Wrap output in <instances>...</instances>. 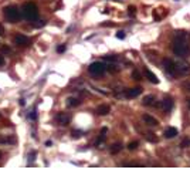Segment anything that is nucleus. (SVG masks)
Wrapping results in <instances>:
<instances>
[{"label":"nucleus","instance_id":"obj_1","mask_svg":"<svg viewBox=\"0 0 190 169\" xmlns=\"http://www.w3.org/2000/svg\"><path fill=\"white\" fill-rule=\"evenodd\" d=\"M190 48V34L184 30L176 31L175 40H173V53L179 57H186Z\"/></svg>","mask_w":190,"mask_h":169},{"label":"nucleus","instance_id":"obj_2","mask_svg":"<svg viewBox=\"0 0 190 169\" xmlns=\"http://www.w3.org/2000/svg\"><path fill=\"white\" fill-rule=\"evenodd\" d=\"M4 16L10 23H17L22 20V11L18 10L16 6H7L4 9Z\"/></svg>","mask_w":190,"mask_h":169},{"label":"nucleus","instance_id":"obj_3","mask_svg":"<svg viewBox=\"0 0 190 169\" xmlns=\"http://www.w3.org/2000/svg\"><path fill=\"white\" fill-rule=\"evenodd\" d=\"M23 16L27 18V20H36L37 16H38V9L34 3H26L23 6Z\"/></svg>","mask_w":190,"mask_h":169},{"label":"nucleus","instance_id":"obj_4","mask_svg":"<svg viewBox=\"0 0 190 169\" xmlns=\"http://www.w3.org/2000/svg\"><path fill=\"white\" fill-rule=\"evenodd\" d=\"M176 62V71L177 74L183 75V77H187L190 75V64L187 61H183V60H177Z\"/></svg>","mask_w":190,"mask_h":169},{"label":"nucleus","instance_id":"obj_5","mask_svg":"<svg viewBox=\"0 0 190 169\" xmlns=\"http://www.w3.org/2000/svg\"><path fill=\"white\" fill-rule=\"evenodd\" d=\"M106 68H108V67H106L104 62L97 61V62H92L91 66L88 67V71H89L92 75H102V74L106 71Z\"/></svg>","mask_w":190,"mask_h":169},{"label":"nucleus","instance_id":"obj_6","mask_svg":"<svg viewBox=\"0 0 190 169\" xmlns=\"http://www.w3.org/2000/svg\"><path fill=\"white\" fill-rule=\"evenodd\" d=\"M163 68H164V73L169 74L170 77H173V75L177 74V71H176V62L170 58L163 60Z\"/></svg>","mask_w":190,"mask_h":169},{"label":"nucleus","instance_id":"obj_7","mask_svg":"<svg viewBox=\"0 0 190 169\" xmlns=\"http://www.w3.org/2000/svg\"><path fill=\"white\" fill-rule=\"evenodd\" d=\"M142 104L145 105V107H157V105H159V104H157V101H156V97L152 95V94H149V95H146V97H143Z\"/></svg>","mask_w":190,"mask_h":169},{"label":"nucleus","instance_id":"obj_8","mask_svg":"<svg viewBox=\"0 0 190 169\" xmlns=\"http://www.w3.org/2000/svg\"><path fill=\"white\" fill-rule=\"evenodd\" d=\"M141 92H142V88H141V87H135V88L125 90V94H124V95L126 97V98H135V97L141 95Z\"/></svg>","mask_w":190,"mask_h":169},{"label":"nucleus","instance_id":"obj_9","mask_svg":"<svg viewBox=\"0 0 190 169\" xmlns=\"http://www.w3.org/2000/svg\"><path fill=\"white\" fill-rule=\"evenodd\" d=\"M14 43L17 46H30V38L26 36H23V34H17V36L14 37Z\"/></svg>","mask_w":190,"mask_h":169},{"label":"nucleus","instance_id":"obj_10","mask_svg":"<svg viewBox=\"0 0 190 169\" xmlns=\"http://www.w3.org/2000/svg\"><path fill=\"white\" fill-rule=\"evenodd\" d=\"M160 105L166 112H169V111H172V108H173V99L170 98V97H164Z\"/></svg>","mask_w":190,"mask_h":169},{"label":"nucleus","instance_id":"obj_11","mask_svg":"<svg viewBox=\"0 0 190 169\" xmlns=\"http://www.w3.org/2000/svg\"><path fill=\"white\" fill-rule=\"evenodd\" d=\"M55 122L58 125H62V127H65V125L69 124V117L67 114H58L55 117Z\"/></svg>","mask_w":190,"mask_h":169},{"label":"nucleus","instance_id":"obj_12","mask_svg":"<svg viewBox=\"0 0 190 169\" xmlns=\"http://www.w3.org/2000/svg\"><path fill=\"white\" fill-rule=\"evenodd\" d=\"M109 112H111V107L106 105V104H101L97 108V114L98 115H106V114H109Z\"/></svg>","mask_w":190,"mask_h":169},{"label":"nucleus","instance_id":"obj_13","mask_svg":"<svg viewBox=\"0 0 190 169\" xmlns=\"http://www.w3.org/2000/svg\"><path fill=\"white\" fill-rule=\"evenodd\" d=\"M143 121L146 122L148 125H150V127H156V125H159V121H157L155 117H150V115L145 114L143 115Z\"/></svg>","mask_w":190,"mask_h":169},{"label":"nucleus","instance_id":"obj_14","mask_svg":"<svg viewBox=\"0 0 190 169\" xmlns=\"http://www.w3.org/2000/svg\"><path fill=\"white\" fill-rule=\"evenodd\" d=\"M145 75H146V78L150 82H153V84H157V82H159V78H157L150 70H148V68H145Z\"/></svg>","mask_w":190,"mask_h":169},{"label":"nucleus","instance_id":"obj_15","mask_svg":"<svg viewBox=\"0 0 190 169\" xmlns=\"http://www.w3.org/2000/svg\"><path fill=\"white\" fill-rule=\"evenodd\" d=\"M177 134H179L177 132V129L173 128V127H170V128H166V131H164V138L170 139V138H175Z\"/></svg>","mask_w":190,"mask_h":169},{"label":"nucleus","instance_id":"obj_16","mask_svg":"<svg viewBox=\"0 0 190 169\" xmlns=\"http://www.w3.org/2000/svg\"><path fill=\"white\" fill-rule=\"evenodd\" d=\"M106 132H108V128H102V129H101L99 138H98V141H97V147H98V145H101V143L104 142V139H105V136H106Z\"/></svg>","mask_w":190,"mask_h":169},{"label":"nucleus","instance_id":"obj_17","mask_svg":"<svg viewBox=\"0 0 190 169\" xmlns=\"http://www.w3.org/2000/svg\"><path fill=\"white\" fill-rule=\"evenodd\" d=\"M121 149H122V143H119V142H117V143H113L112 147H111V154H118V152H121Z\"/></svg>","mask_w":190,"mask_h":169},{"label":"nucleus","instance_id":"obj_18","mask_svg":"<svg viewBox=\"0 0 190 169\" xmlns=\"http://www.w3.org/2000/svg\"><path fill=\"white\" fill-rule=\"evenodd\" d=\"M67 105H68V107H77V105H80V101H78L77 98H71V97H69V98L67 99Z\"/></svg>","mask_w":190,"mask_h":169},{"label":"nucleus","instance_id":"obj_19","mask_svg":"<svg viewBox=\"0 0 190 169\" xmlns=\"http://www.w3.org/2000/svg\"><path fill=\"white\" fill-rule=\"evenodd\" d=\"M14 138H9V136H0V143H14Z\"/></svg>","mask_w":190,"mask_h":169},{"label":"nucleus","instance_id":"obj_20","mask_svg":"<svg viewBox=\"0 0 190 169\" xmlns=\"http://www.w3.org/2000/svg\"><path fill=\"white\" fill-rule=\"evenodd\" d=\"M29 118L31 119V121H36V118H37V112H36V108H33V110L30 111V114H29Z\"/></svg>","mask_w":190,"mask_h":169},{"label":"nucleus","instance_id":"obj_21","mask_svg":"<svg viewBox=\"0 0 190 169\" xmlns=\"http://www.w3.org/2000/svg\"><path fill=\"white\" fill-rule=\"evenodd\" d=\"M138 145H139V143L136 142V141H133V142H131L128 145V149H129V151H133V149H136V148H138Z\"/></svg>","mask_w":190,"mask_h":169},{"label":"nucleus","instance_id":"obj_22","mask_svg":"<svg viewBox=\"0 0 190 169\" xmlns=\"http://www.w3.org/2000/svg\"><path fill=\"white\" fill-rule=\"evenodd\" d=\"M146 138L150 141V142H157V138L156 136H153V134H150V132L146 134Z\"/></svg>","mask_w":190,"mask_h":169},{"label":"nucleus","instance_id":"obj_23","mask_svg":"<svg viewBox=\"0 0 190 169\" xmlns=\"http://www.w3.org/2000/svg\"><path fill=\"white\" fill-rule=\"evenodd\" d=\"M189 145H190V139H189V138H184V139L182 141V143H180V147H182V148H187Z\"/></svg>","mask_w":190,"mask_h":169},{"label":"nucleus","instance_id":"obj_24","mask_svg":"<svg viewBox=\"0 0 190 169\" xmlns=\"http://www.w3.org/2000/svg\"><path fill=\"white\" fill-rule=\"evenodd\" d=\"M128 13L131 16H135L136 14V7H135V6H129V7H128Z\"/></svg>","mask_w":190,"mask_h":169},{"label":"nucleus","instance_id":"obj_25","mask_svg":"<svg viewBox=\"0 0 190 169\" xmlns=\"http://www.w3.org/2000/svg\"><path fill=\"white\" fill-rule=\"evenodd\" d=\"M81 135H82V134H81V131H73V132H71V136H73V138H75V139H77V138H80Z\"/></svg>","mask_w":190,"mask_h":169},{"label":"nucleus","instance_id":"obj_26","mask_svg":"<svg viewBox=\"0 0 190 169\" xmlns=\"http://www.w3.org/2000/svg\"><path fill=\"white\" fill-rule=\"evenodd\" d=\"M132 77H133V78H135V80H141V74H139L138 73V71H133V73H132Z\"/></svg>","mask_w":190,"mask_h":169},{"label":"nucleus","instance_id":"obj_27","mask_svg":"<svg viewBox=\"0 0 190 169\" xmlns=\"http://www.w3.org/2000/svg\"><path fill=\"white\" fill-rule=\"evenodd\" d=\"M117 37L122 40V38H125V33H124V31H118V33H117Z\"/></svg>","mask_w":190,"mask_h":169},{"label":"nucleus","instance_id":"obj_28","mask_svg":"<svg viewBox=\"0 0 190 169\" xmlns=\"http://www.w3.org/2000/svg\"><path fill=\"white\" fill-rule=\"evenodd\" d=\"M57 51H58V53H64V51H65V46H58V47H57Z\"/></svg>","mask_w":190,"mask_h":169},{"label":"nucleus","instance_id":"obj_29","mask_svg":"<svg viewBox=\"0 0 190 169\" xmlns=\"http://www.w3.org/2000/svg\"><path fill=\"white\" fill-rule=\"evenodd\" d=\"M44 24H46V23H44L43 20H40V23H34V26H36V27H43Z\"/></svg>","mask_w":190,"mask_h":169},{"label":"nucleus","instance_id":"obj_30","mask_svg":"<svg viewBox=\"0 0 190 169\" xmlns=\"http://www.w3.org/2000/svg\"><path fill=\"white\" fill-rule=\"evenodd\" d=\"M183 87H184V88H186L187 91H190V82H186V84L183 85Z\"/></svg>","mask_w":190,"mask_h":169},{"label":"nucleus","instance_id":"obj_31","mask_svg":"<svg viewBox=\"0 0 190 169\" xmlns=\"http://www.w3.org/2000/svg\"><path fill=\"white\" fill-rule=\"evenodd\" d=\"M3 64H4V58L0 55V66H3Z\"/></svg>","mask_w":190,"mask_h":169},{"label":"nucleus","instance_id":"obj_32","mask_svg":"<svg viewBox=\"0 0 190 169\" xmlns=\"http://www.w3.org/2000/svg\"><path fill=\"white\" fill-rule=\"evenodd\" d=\"M51 145H53L51 141H47V142H46V147H51Z\"/></svg>","mask_w":190,"mask_h":169},{"label":"nucleus","instance_id":"obj_33","mask_svg":"<svg viewBox=\"0 0 190 169\" xmlns=\"http://www.w3.org/2000/svg\"><path fill=\"white\" fill-rule=\"evenodd\" d=\"M187 105H189V108H190V98H187Z\"/></svg>","mask_w":190,"mask_h":169},{"label":"nucleus","instance_id":"obj_34","mask_svg":"<svg viewBox=\"0 0 190 169\" xmlns=\"http://www.w3.org/2000/svg\"><path fill=\"white\" fill-rule=\"evenodd\" d=\"M0 34H3V29L2 27H0Z\"/></svg>","mask_w":190,"mask_h":169},{"label":"nucleus","instance_id":"obj_35","mask_svg":"<svg viewBox=\"0 0 190 169\" xmlns=\"http://www.w3.org/2000/svg\"><path fill=\"white\" fill-rule=\"evenodd\" d=\"M0 156H2V152H0Z\"/></svg>","mask_w":190,"mask_h":169}]
</instances>
